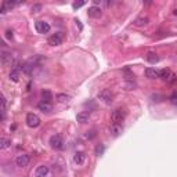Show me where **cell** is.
I'll use <instances>...</instances> for the list:
<instances>
[{
  "label": "cell",
  "instance_id": "cell-1",
  "mask_svg": "<svg viewBox=\"0 0 177 177\" xmlns=\"http://www.w3.org/2000/svg\"><path fill=\"white\" fill-rule=\"evenodd\" d=\"M126 118V111L123 108H116L112 111L111 114V120L112 125H120V122Z\"/></svg>",
  "mask_w": 177,
  "mask_h": 177
},
{
  "label": "cell",
  "instance_id": "cell-2",
  "mask_svg": "<svg viewBox=\"0 0 177 177\" xmlns=\"http://www.w3.org/2000/svg\"><path fill=\"white\" fill-rule=\"evenodd\" d=\"M0 61H2V65L8 66V65H12V62H14V57H12L11 53L3 50L2 53H0Z\"/></svg>",
  "mask_w": 177,
  "mask_h": 177
},
{
  "label": "cell",
  "instance_id": "cell-3",
  "mask_svg": "<svg viewBox=\"0 0 177 177\" xmlns=\"http://www.w3.org/2000/svg\"><path fill=\"white\" fill-rule=\"evenodd\" d=\"M50 145H51V148H54V150H62V148H64V140H62V137H61L60 134L53 136V137L50 138Z\"/></svg>",
  "mask_w": 177,
  "mask_h": 177
},
{
  "label": "cell",
  "instance_id": "cell-4",
  "mask_svg": "<svg viewBox=\"0 0 177 177\" xmlns=\"http://www.w3.org/2000/svg\"><path fill=\"white\" fill-rule=\"evenodd\" d=\"M25 122H27V125L29 127H37L40 125V118L36 114H28Z\"/></svg>",
  "mask_w": 177,
  "mask_h": 177
},
{
  "label": "cell",
  "instance_id": "cell-5",
  "mask_svg": "<svg viewBox=\"0 0 177 177\" xmlns=\"http://www.w3.org/2000/svg\"><path fill=\"white\" fill-rule=\"evenodd\" d=\"M98 98L102 100L105 104H109V102H112L114 94H112V91L109 89H102L101 91H100V94H98Z\"/></svg>",
  "mask_w": 177,
  "mask_h": 177
},
{
  "label": "cell",
  "instance_id": "cell-6",
  "mask_svg": "<svg viewBox=\"0 0 177 177\" xmlns=\"http://www.w3.org/2000/svg\"><path fill=\"white\" fill-rule=\"evenodd\" d=\"M35 28H36V32L40 35H44V33H49L50 32V25L44 21H37L35 24Z\"/></svg>",
  "mask_w": 177,
  "mask_h": 177
},
{
  "label": "cell",
  "instance_id": "cell-7",
  "mask_svg": "<svg viewBox=\"0 0 177 177\" xmlns=\"http://www.w3.org/2000/svg\"><path fill=\"white\" fill-rule=\"evenodd\" d=\"M29 160H31V156L29 155H27V154H22V155H18L17 158H15V165H17L18 167H25V166H28Z\"/></svg>",
  "mask_w": 177,
  "mask_h": 177
},
{
  "label": "cell",
  "instance_id": "cell-8",
  "mask_svg": "<svg viewBox=\"0 0 177 177\" xmlns=\"http://www.w3.org/2000/svg\"><path fill=\"white\" fill-rule=\"evenodd\" d=\"M61 43H62V33L61 32H57L49 37V44H51V46H60Z\"/></svg>",
  "mask_w": 177,
  "mask_h": 177
},
{
  "label": "cell",
  "instance_id": "cell-9",
  "mask_svg": "<svg viewBox=\"0 0 177 177\" xmlns=\"http://www.w3.org/2000/svg\"><path fill=\"white\" fill-rule=\"evenodd\" d=\"M159 78H162L163 80H166V82H173L175 80L176 76L173 75V72L170 69H162V71H159Z\"/></svg>",
  "mask_w": 177,
  "mask_h": 177
},
{
  "label": "cell",
  "instance_id": "cell-10",
  "mask_svg": "<svg viewBox=\"0 0 177 177\" xmlns=\"http://www.w3.org/2000/svg\"><path fill=\"white\" fill-rule=\"evenodd\" d=\"M50 172V167L46 166V165H40L36 167V170H35V176L36 177H46L47 175H49Z\"/></svg>",
  "mask_w": 177,
  "mask_h": 177
},
{
  "label": "cell",
  "instance_id": "cell-11",
  "mask_svg": "<svg viewBox=\"0 0 177 177\" xmlns=\"http://www.w3.org/2000/svg\"><path fill=\"white\" fill-rule=\"evenodd\" d=\"M101 14H102L101 8L97 7V6H91V7L89 8V11H87V15L90 18H100L101 17Z\"/></svg>",
  "mask_w": 177,
  "mask_h": 177
},
{
  "label": "cell",
  "instance_id": "cell-12",
  "mask_svg": "<svg viewBox=\"0 0 177 177\" xmlns=\"http://www.w3.org/2000/svg\"><path fill=\"white\" fill-rule=\"evenodd\" d=\"M17 4H18L17 2H10V0H6V2H3L2 8H0V12H2V14H4V12H7L8 10H11L12 7H15Z\"/></svg>",
  "mask_w": 177,
  "mask_h": 177
},
{
  "label": "cell",
  "instance_id": "cell-13",
  "mask_svg": "<svg viewBox=\"0 0 177 177\" xmlns=\"http://www.w3.org/2000/svg\"><path fill=\"white\" fill-rule=\"evenodd\" d=\"M37 108L40 109L42 112H46V114H49V112H51V109H53V105H51V102H46V101H42L37 104Z\"/></svg>",
  "mask_w": 177,
  "mask_h": 177
},
{
  "label": "cell",
  "instance_id": "cell-14",
  "mask_svg": "<svg viewBox=\"0 0 177 177\" xmlns=\"http://www.w3.org/2000/svg\"><path fill=\"white\" fill-rule=\"evenodd\" d=\"M73 162L76 165H83L86 162V154L85 152H76L75 156H73Z\"/></svg>",
  "mask_w": 177,
  "mask_h": 177
},
{
  "label": "cell",
  "instance_id": "cell-15",
  "mask_svg": "<svg viewBox=\"0 0 177 177\" xmlns=\"http://www.w3.org/2000/svg\"><path fill=\"white\" fill-rule=\"evenodd\" d=\"M148 22H150V18H148V17H138V18H136V20H134L133 25H134V27L141 28V27H145Z\"/></svg>",
  "mask_w": 177,
  "mask_h": 177
},
{
  "label": "cell",
  "instance_id": "cell-16",
  "mask_svg": "<svg viewBox=\"0 0 177 177\" xmlns=\"http://www.w3.org/2000/svg\"><path fill=\"white\" fill-rule=\"evenodd\" d=\"M145 76L148 79H158L159 78V71H156L155 68H147L145 69Z\"/></svg>",
  "mask_w": 177,
  "mask_h": 177
},
{
  "label": "cell",
  "instance_id": "cell-17",
  "mask_svg": "<svg viewBox=\"0 0 177 177\" xmlns=\"http://www.w3.org/2000/svg\"><path fill=\"white\" fill-rule=\"evenodd\" d=\"M76 119H78L79 123H86V122H89V119H90V114L89 112H86V111L85 112H79Z\"/></svg>",
  "mask_w": 177,
  "mask_h": 177
},
{
  "label": "cell",
  "instance_id": "cell-18",
  "mask_svg": "<svg viewBox=\"0 0 177 177\" xmlns=\"http://www.w3.org/2000/svg\"><path fill=\"white\" fill-rule=\"evenodd\" d=\"M10 80H12V82H15V83L20 80V69H18V68L11 69V72H10Z\"/></svg>",
  "mask_w": 177,
  "mask_h": 177
},
{
  "label": "cell",
  "instance_id": "cell-19",
  "mask_svg": "<svg viewBox=\"0 0 177 177\" xmlns=\"http://www.w3.org/2000/svg\"><path fill=\"white\" fill-rule=\"evenodd\" d=\"M147 61L151 64H155L159 61V57H158V54H155L154 51H150V53L147 54Z\"/></svg>",
  "mask_w": 177,
  "mask_h": 177
},
{
  "label": "cell",
  "instance_id": "cell-20",
  "mask_svg": "<svg viewBox=\"0 0 177 177\" xmlns=\"http://www.w3.org/2000/svg\"><path fill=\"white\" fill-rule=\"evenodd\" d=\"M42 98H43V101H46V102H51L53 94H51L50 90H43V91H42Z\"/></svg>",
  "mask_w": 177,
  "mask_h": 177
},
{
  "label": "cell",
  "instance_id": "cell-21",
  "mask_svg": "<svg viewBox=\"0 0 177 177\" xmlns=\"http://www.w3.org/2000/svg\"><path fill=\"white\" fill-rule=\"evenodd\" d=\"M10 145H11V140H10V138L3 137L2 140H0V148H2V150H6V148H8Z\"/></svg>",
  "mask_w": 177,
  "mask_h": 177
},
{
  "label": "cell",
  "instance_id": "cell-22",
  "mask_svg": "<svg viewBox=\"0 0 177 177\" xmlns=\"http://www.w3.org/2000/svg\"><path fill=\"white\" fill-rule=\"evenodd\" d=\"M111 131H112V134L116 137V136H119V134L122 133V126H120V125H112V126H111Z\"/></svg>",
  "mask_w": 177,
  "mask_h": 177
},
{
  "label": "cell",
  "instance_id": "cell-23",
  "mask_svg": "<svg viewBox=\"0 0 177 177\" xmlns=\"http://www.w3.org/2000/svg\"><path fill=\"white\" fill-rule=\"evenodd\" d=\"M123 89L125 90H134L136 89V83H134L133 80H126V82L123 83Z\"/></svg>",
  "mask_w": 177,
  "mask_h": 177
},
{
  "label": "cell",
  "instance_id": "cell-24",
  "mask_svg": "<svg viewBox=\"0 0 177 177\" xmlns=\"http://www.w3.org/2000/svg\"><path fill=\"white\" fill-rule=\"evenodd\" d=\"M69 96H66V94H62V93H60V94H57V100H58V102H66V101H69Z\"/></svg>",
  "mask_w": 177,
  "mask_h": 177
},
{
  "label": "cell",
  "instance_id": "cell-25",
  "mask_svg": "<svg viewBox=\"0 0 177 177\" xmlns=\"http://www.w3.org/2000/svg\"><path fill=\"white\" fill-rule=\"evenodd\" d=\"M170 102H172L173 105H175V107H177V93H175V94H172L170 96Z\"/></svg>",
  "mask_w": 177,
  "mask_h": 177
},
{
  "label": "cell",
  "instance_id": "cell-26",
  "mask_svg": "<svg viewBox=\"0 0 177 177\" xmlns=\"http://www.w3.org/2000/svg\"><path fill=\"white\" fill-rule=\"evenodd\" d=\"M83 6H85V2H76L72 4V7H73V10H78V8L83 7Z\"/></svg>",
  "mask_w": 177,
  "mask_h": 177
},
{
  "label": "cell",
  "instance_id": "cell-27",
  "mask_svg": "<svg viewBox=\"0 0 177 177\" xmlns=\"http://www.w3.org/2000/svg\"><path fill=\"white\" fill-rule=\"evenodd\" d=\"M42 10V4H35L33 7H32V11L33 12H39Z\"/></svg>",
  "mask_w": 177,
  "mask_h": 177
},
{
  "label": "cell",
  "instance_id": "cell-28",
  "mask_svg": "<svg viewBox=\"0 0 177 177\" xmlns=\"http://www.w3.org/2000/svg\"><path fill=\"white\" fill-rule=\"evenodd\" d=\"M6 36H7V39H12V32L7 31V32H6Z\"/></svg>",
  "mask_w": 177,
  "mask_h": 177
},
{
  "label": "cell",
  "instance_id": "cell-29",
  "mask_svg": "<svg viewBox=\"0 0 177 177\" xmlns=\"http://www.w3.org/2000/svg\"><path fill=\"white\" fill-rule=\"evenodd\" d=\"M102 150H104V148H100V147H97V150H96V152H97V154H100V152H102Z\"/></svg>",
  "mask_w": 177,
  "mask_h": 177
},
{
  "label": "cell",
  "instance_id": "cell-30",
  "mask_svg": "<svg viewBox=\"0 0 177 177\" xmlns=\"http://www.w3.org/2000/svg\"><path fill=\"white\" fill-rule=\"evenodd\" d=\"M173 14H175V15H177V8H175V11H173Z\"/></svg>",
  "mask_w": 177,
  "mask_h": 177
}]
</instances>
